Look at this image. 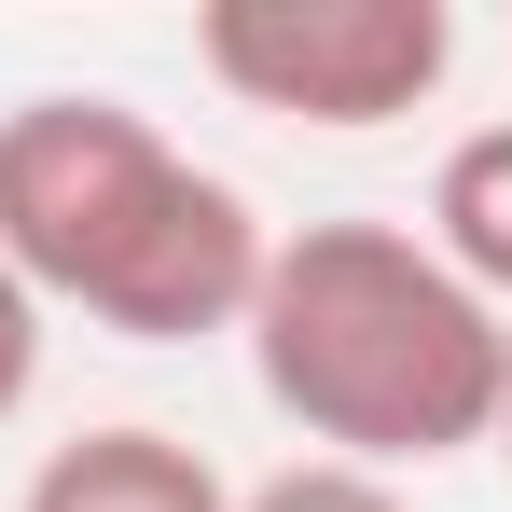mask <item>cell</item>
<instances>
[{"label": "cell", "instance_id": "cell-1", "mask_svg": "<svg viewBox=\"0 0 512 512\" xmlns=\"http://www.w3.org/2000/svg\"><path fill=\"white\" fill-rule=\"evenodd\" d=\"M263 208L194 167L125 97H28L0 111V263L28 305H84L125 346L236 333L263 291Z\"/></svg>", "mask_w": 512, "mask_h": 512}, {"label": "cell", "instance_id": "cell-2", "mask_svg": "<svg viewBox=\"0 0 512 512\" xmlns=\"http://www.w3.org/2000/svg\"><path fill=\"white\" fill-rule=\"evenodd\" d=\"M250 374L263 402L346 471H429L499 416V305L402 222H305L263 250L250 291Z\"/></svg>", "mask_w": 512, "mask_h": 512}, {"label": "cell", "instance_id": "cell-3", "mask_svg": "<svg viewBox=\"0 0 512 512\" xmlns=\"http://www.w3.org/2000/svg\"><path fill=\"white\" fill-rule=\"evenodd\" d=\"M194 56L208 84L277 111V125H402L443 97L457 70V14L443 0H208L194 14Z\"/></svg>", "mask_w": 512, "mask_h": 512}, {"label": "cell", "instance_id": "cell-4", "mask_svg": "<svg viewBox=\"0 0 512 512\" xmlns=\"http://www.w3.org/2000/svg\"><path fill=\"white\" fill-rule=\"evenodd\" d=\"M14 512H236V485L180 443V429H84V443H56L42 471H28V499Z\"/></svg>", "mask_w": 512, "mask_h": 512}, {"label": "cell", "instance_id": "cell-5", "mask_svg": "<svg viewBox=\"0 0 512 512\" xmlns=\"http://www.w3.org/2000/svg\"><path fill=\"white\" fill-rule=\"evenodd\" d=\"M429 250L512 319V125H471V139L443 153V180H429Z\"/></svg>", "mask_w": 512, "mask_h": 512}, {"label": "cell", "instance_id": "cell-6", "mask_svg": "<svg viewBox=\"0 0 512 512\" xmlns=\"http://www.w3.org/2000/svg\"><path fill=\"white\" fill-rule=\"evenodd\" d=\"M236 512H402L388 471H346V457H291V471H263Z\"/></svg>", "mask_w": 512, "mask_h": 512}, {"label": "cell", "instance_id": "cell-7", "mask_svg": "<svg viewBox=\"0 0 512 512\" xmlns=\"http://www.w3.org/2000/svg\"><path fill=\"white\" fill-rule=\"evenodd\" d=\"M28 388H42V305H28V277L0 263V429L28 416Z\"/></svg>", "mask_w": 512, "mask_h": 512}, {"label": "cell", "instance_id": "cell-8", "mask_svg": "<svg viewBox=\"0 0 512 512\" xmlns=\"http://www.w3.org/2000/svg\"><path fill=\"white\" fill-rule=\"evenodd\" d=\"M485 443L512 457V333H499V416H485Z\"/></svg>", "mask_w": 512, "mask_h": 512}]
</instances>
